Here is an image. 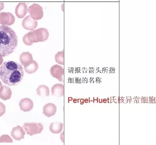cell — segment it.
I'll use <instances>...</instances> for the list:
<instances>
[{
  "instance_id": "cell-1",
  "label": "cell",
  "mask_w": 156,
  "mask_h": 145,
  "mask_svg": "<svg viewBox=\"0 0 156 145\" xmlns=\"http://www.w3.org/2000/svg\"><path fill=\"white\" fill-rule=\"evenodd\" d=\"M24 76L22 65L14 61H6L0 67V78L3 83L10 86L21 83Z\"/></svg>"
},
{
  "instance_id": "cell-2",
  "label": "cell",
  "mask_w": 156,
  "mask_h": 145,
  "mask_svg": "<svg viewBox=\"0 0 156 145\" xmlns=\"http://www.w3.org/2000/svg\"><path fill=\"white\" fill-rule=\"evenodd\" d=\"M18 44V37L12 28L0 26V56H7L14 51Z\"/></svg>"
},
{
  "instance_id": "cell-3",
  "label": "cell",
  "mask_w": 156,
  "mask_h": 145,
  "mask_svg": "<svg viewBox=\"0 0 156 145\" xmlns=\"http://www.w3.org/2000/svg\"><path fill=\"white\" fill-rule=\"evenodd\" d=\"M23 128L27 134L32 136L34 134L41 133L44 129V126L41 123H25L23 124Z\"/></svg>"
},
{
  "instance_id": "cell-4",
  "label": "cell",
  "mask_w": 156,
  "mask_h": 145,
  "mask_svg": "<svg viewBox=\"0 0 156 145\" xmlns=\"http://www.w3.org/2000/svg\"><path fill=\"white\" fill-rule=\"evenodd\" d=\"M27 11L31 18L35 21L40 20L44 16L43 8L38 4H34L29 6Z\"/></svg>"
},
{
  "instance_id": "cell-5",
  "label": "cell",
  "mask_w": 156,
  "mask_h": 145,
  "mask_svg": "<svg viewBox=\"0 0 156 145\" xmlns=\"http://www.w3.org/2000/svg\"><path fill=\"white\" fill-rule=\"evenodd\" d=\"M50 74L54 78H57L60 81L63 82V77L64 75V69L62 66L59 65H54L50 68Z\"/></svg>"
},
{
  "instance_id": "cell-6",
  "label": "cell",
  "mask_w": 156,
  "mask_h": 145,
  "mask_svg": "<svg viewBox=\"0 0 156 145\" xmlns=\"http://www.w3.org/2000/svg\"><path fill=\"white\" fill-rule=\"evenodd\" d=\"M15 18L9 12L0 13V24L2 26H11L14 23Z\"/></svg>"
},
{
  "instance_id": "cell-7",
  "label": "cell",
  "mask_w": 156,
  "mask_h": 145,
  "mask_svg": "<svg viewBox=\"0 0 156 145\" xmlns=\"http://www.w3.org/2000/svg\"><path fill=\"white\" fill-rule=\"evenodd\" d=\"M38 26V22L31 18L30 16H27L23 19L22 22V26L23 28L27 30H34Z\"/></svg>"
},
{
  "instance_id": "cell-8",
  "label": "cell",
  "mask_w": 156,
  "mask_h": 145,
  "mask_svg": "<svg viewBox=\"0 0 156 145\" xmlns=\"http://www.w3.org/2000/svg\"><path fill=\"white\" fill-rule=\"evenodd\" d=\"M33 31L35 34L38 43L45 42L48 39L49 34L48 30L45 28H40Z\"/></svg>"
},
{
  "instance_id": "cell-9",
  "label": "cell",
  "mask_w": 156,
  "mask_h": 145,
  "mask_svg": "<svg viewBox=\"0 0 156 145\" xmlns=\"http://www.w3.org/2000/svg\"><path fill=\"white\" fill-rule=\"evenodd\" d=\"M19 106L22 111L25 112H29L33 109V101L28 98H24L20 101Z\"/></svg>"
},
{
  "instance_id": "cell-10",
  "label": "cell",
  "mask_w": 156,
  "mask_h": 145,
  "mask_svg": "<svg viewBox=\"0 0 156 145\" xmlns=\"http://www.w3.org/2000/svg\"><path fill=\"white\" fill-rule=\"evenodd\" d=\"M26 133L24 132L23 128L20 126L14 127L11 132V135L14 139L16 140H21L24 138Z\"/></svg>"
},
{
  "instance_id": "cell-11",
  "label": "cell",
  "mask_w": 156,
  "mask_h": 145,
  "mask_svg": "<svg viewBox=\"0 0 156 145\" xmlns=\"http://www.w3.org/2000/svg\"><path fill=\"white\" fill-rule=\"evenodd\" d=\"M57 111V107L54 104L49 103L43 107V114L47 117H50L54 116Z\"/></svg>"
},
{
  "instance_id": "cell-12",
  "label": "cell",
  "mask_w": 156,
  "mask_h": 145,
  "mask_svg": "<svg viewBox=\"0 0 156 145\" xmlns=\"http://www.w3.org/2000/svg\"><path fill=\"white\" fill-rule=\"evenodd\" d=\"M27 12V6L25 3H20L16 6L15 14L19 18H23Z\"/></svg>"
},
{
  "instance_id": "cell-13",
  "label": "cell",
  "mask_w": 156,
  "mask_h": 145,
  "mask_svg": "<svg viewBox=\"0 0 156 145\" xmlns=\"http://www.w3.org/2000/svg\"><path fill=\"white\" fill-rule=\"evenodd\" d=\"M23 41L24 44L27 46H31L34 43H38L35 34L33 32V31L26 34L23 38Z\"/></svg>"
},
{
  "instance_id": "cell-14",
  "label": "cell",
  "mask_w": 156,
  "mask_h": 145,
  "mask_svg": "<svg viewBox=\"0 0 156 145\" xmlns=\"http://www.w3.org/2000/svg\"><path fill=\"white\" fill-rule=\"evenodd\" d=\"M33 60L32 55L28 52L22 53L20 56V61L24 67L30 64Z\"/></svg>"
},
{
  "instance_id": "cell-15",
  "label": "cell",
  "mask_w": 156,
  "mask_h": 145,
  "mask_svg": "<svg viewBox=\"0 0 156 145\" xmlns=\"http://www.w3.org/2000/svg\"><path fill=\"white\" fill-rule=\"evenodd\" d=\"M51 93L53 96L62 97L65 93V87L63 84H56L51 88Z\"/></svg>"
},
{
  "instance_id": "cell-16",
  "label": "cell",
  "mask_w": 156,
  "mask_h": 145,
  "mask_svg": "<svg viewBox=\"0 0 156 145\" xmlns=\"http://www.w3.org/2000/svg\"><path fill=\"white\" fill-rule=\"evenodd\" d=\"M12 91L7 86H2L0 89V98L3 100H7L11 98Z\"/></svg>"
},
{
  "instance_id": "cell-17",
  "label": "cell",
  "mask_w": 156,
  "mask_h": 145,
  "mask_svg": "<svg viewBox=\"0 0 156 145\" xmlns=\"http://www.w3.org/2000/svg\"><path fill=\"white\" fill-rule=\"evenodd\" d=\"M63 129V124L62 123L54 122L50 124L49 129L50 132L54 134H58L62 131Z\"/></svg>"
},
{
  "instance_id": "cell-18",
  "label": "cell",
  "mask_w": 156,
  "mask_h": 145,
  "mask_svg": "<svg viewBox=\"0 0 156 145\" xmlns=\"http://www.w3.org/2000/svg\"><path fill=\"white\" fill-rule=\"evenodd\" d=\"M37 94L39 96H48L50 91L48 87L45 85H41L36 89Z\"/></svg>"
},
{
  "instance_id": "cell-19",
  "label": "cell",
  "mask_w": 156,
  "mask_h": 145,
  "mask_svg": "<svg viewBox=\"0 0 156 145\" xmlns=\"http://www.w3.org/2000/svg\"><path fill=\"white\" fill-rule=\"evenodd\" d=\"M26 73L29 74L34 73L38 69V64L36 61L33 60L32 62L27 66L24 67Z\"/></svg>"
},
{
  "instance_id": "cell-20",
  "label": "cell",
  "mask_w": 156,
  "mask_h": 145,
  "mask_svg": "<svg viewBox=\"0 0 156 145\" xmlns=\"http://www.w3.org/2000/svg\"><path fill=\"white\" fill-rule=\"evenodd\" d=\"M55 60L58 64L64 65V51L58 52L55 55Z\"/></svg>"
},
{
  "instance_id": "cell-21",
  "label": "cell",
  "mask_w": 156,
  "mask_h": 145,
  "mask_svg": "<svg viewBox=\"0 0 156 145\" xmlns=\"http://www.w3.org/2000/svg\"><path fill=\"white\" fill-rule=\"evenodd\" d=\"M12 138L7 134H4L0 137V143H12Z\"/></svg>"
},
{
  "instance_id": "cell-22",
  "label": "cell",
  "mask_w": 156,
  "mask_h": 145,
  "mask_svg": "<svg viewBox=\"0 0 156 145\" xmlns=\"http://www.w3.org/2000/svg\"><path fill=\"white\" fill-rule=\"evenodd\" d=\"M5 112V106L4 104L0 102V117L4 115Z\"/></svg>"
},
{
  "instance_id": "cell-23",
  "label": "cell",
  "mask_w": 156,
  "mask_h": 145,
  "mask_svg": "<svg viewBox=\"0 0 156 145\" xmlns=\"http://www.w3.org/2000/svg\"><path fill=\"white\" fill-rule=\"evenodd\" d=\"M4 9V4L2 2H0V11Z\"/></svg>"
},
{
  "instance_id": "cell-24",
  "label": "cell",
  "mask_w": 156,
  "mask_h": 145,
  "mask_svg": "<svg viewBox=\"0 0 156 145\" xmlns=\"http://www.w3.org/2000/svg\"><path fill=\"white\" fill-rule=\"evenodd\" d=\"M3 61H4V60H3V57H2L1 56H0V66H1L2 64Z\"/></svg>"
},
{
  "instance_id": "cell-25",
  "label": "cell",
  "mask_w": 156,
  "mask_h": 145,
  "mask_svg": "<svg viewBox=\"0 0 156 145\" xmlns=\"http://www.w3.org/2000/svg\"><path fill=\"white\" fill-rule=\"evenodd\" d=\"M2 82L1 81H0V89L2 87Z\"/></svg>"
}]
</instances>
